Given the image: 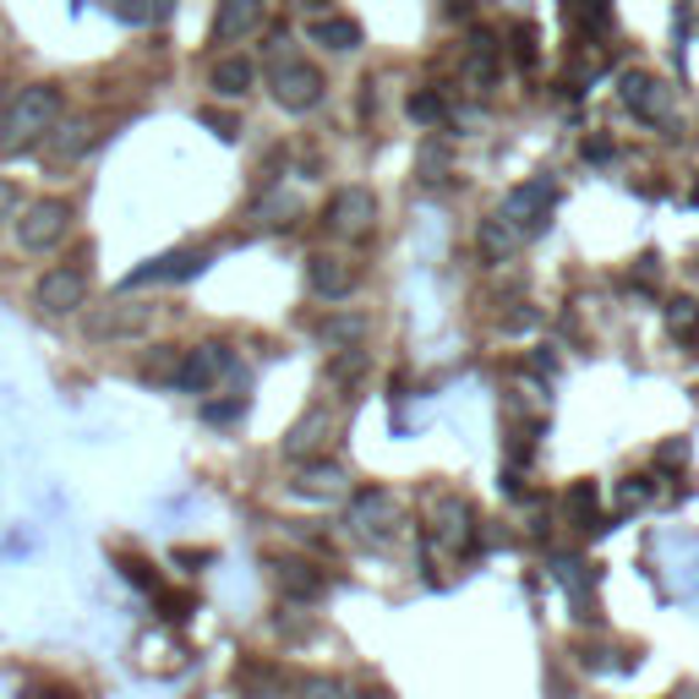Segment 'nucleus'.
Wrapping results in <instances>:
<instances>
[{
	"label": "nucleus",
	"mask_w": 699,
	"mask_h": 699,
	"mask_svg": "<svg viewBox=\"0 0 699 699\" xmlns=\"http://www.w3.org/2000/svg\"><path fill=\"white\" fill-rule=\"evenodd\" d=\"M372 219H378V197L367 187L333 191V202H328V213H322V224H328L333 236H367Z\"/></svg>",
	"instance_id": "obj_5"
},
{
	"label": "nucleus",
	"mask_w": 699,
	"mask_h": 699,
	"mask_svg": "<svg viewBox=\"0 0 699 699\" xmlns=\"http://www.w3.org/2000/svg\"><path fill=\"white\" fill-rule=\"evenodd\" d=\"M301 6H312V11H322V6H328V0H301Z\"/></svg>",
	"instance_id": "obj_29"
},
{
	"label": "nucleus",
	"mask_w": 699,
	"mask_h": 699,
	"mask_svg": "<svg viewBox=\"0 0 699 699\" xmlns=\"http://www.w3.org/2000/svg\"><path fill=\"white\" fill-rule=\"evenodd\" d=\"M153 322V307H137V301H116V307H104V312H93L88 318V339H99V344H110V339H137L142 328Z\"/></svg>",
	"instance_id": "obj_9"
},
{
	"label": "nucleus",
	"mask_w": 699,
	"mask_h": 699,
	"mask_svg": "<svg viewBox=\"0 0 699 699\" xmlns=\"http://www.w3.org/2000/svg\"><path fill=\"white\" fill-rule=\"evenodd\" d=\"M116 11H121V22H131V28H142V22H153V0H121Z\"/></svg>",
	"instance_id": "obj_25"
},
{
	"label": "nucleus",
	"mask_w": 699,
	"mask_h": 699,
	"mask_svg": "<svg viewBox=\"0 0 699 699\" xmlns=\"http://www.w3.org/2000/svg\"><path fill=\"white\" fill-rule=\"evenodd\" d=\"M262 22H268V0H219L208 33H213V44H241V39H252Z\"/></svg>",
	"instance_id": "obj_7"
},
{
	"label": "nucleus",
	"mask_w": 699,
	"mask_h": 699,
	"mask_svg": "<svg viewBox=\"0 0 699 699\" xmlns=\"http://www.w3.org/2000/svg\"><path fill=\"white\" fill-rule=\"evenodd\" d=\"M11 224H17V247H22V252L44 257L71 236V208H66L61 197H39V202H28Z\"/></svg>",
	"instance_id": "obj_2"
},
{
	"label": "nucleus",
	"mask_w": 699,
	"mask_h": 699,
	"mask_svg": "<svg viewBox=\"0 0 699 699\" xmlns=\"http://www.w3.org/2000/svg\"><path fill=\"white\" fill-rule=\"evenodd\" d=\"M202 268H208V252H164V257H153V262H142L137 273H127V279H121V296L142 290V284H159V279H191V273H202Z\"/></svg>",
	"instance_id": "obj_8"
},
{
	"label": "nucleus",
	"mask_w": 699,
	"mask_h": 699,
	"mask_svg": "<svg viewBox=\"0 0 699 699\" xmlns=\"http://www.w3.org/2000/svg\"><path fill=\"white\" fill-rule=\"evenodd\" d=\"M307 39L322 44V50H333V56H344V50H361V22H350V17H312Z\"/></svg>",
	"instance_id": "obj_12"
},
{
	"label": "nucleus",
	"mask_w": 699,
	"mask_h": 699,
	"mask_svg": "<svg viewBox=\"0 0 699 699\" xmlns=\"http://www.w3.org/2000/svg\"><path fill=\"white\" fill-rule=\"evenodd\" d=\"M410 116H416V121H438V116H443V104L421 93V99H410Z\"/></svg>",
	"instance_id": "obj_27"
},
{
	"label": "nucleus",
	"mask_w": 699,
	"mask_h": 699,
	"mask_svg": "<svg viewBox=\"0 0 699 699\" xmlns=\"http://www.w3.org/2000/svg\"><path fill=\"white\" fill-rule=\"evenodd\" d=\"M33 307L39 312H50V318H71L77 307H88V273L82 268H44V279L33 284Z\"/></svg>",
	"instance_id": "obj_4"
},
{
	"label": "nucleus",
	"mask_w": 699,
	"mask_h": 699,
	"mask_svg": "<svg viewBox=\"0 0 699 699\" xmlns=\"http://www.w3.org/2000/svg\"><path fill=\"white\" fill-rule=\"evenodd\" d=\"M344 465H333V459H307V470H301V481H296V492L301 498H333V492H344Z\"/></svg>",
	"instance_id": "obj_18"
},
{
	"label": "nucleus",
	"mask_w": 699,
	"mask_h": 699,
	"mask_svg": "<svg viewBox=\"0 0 699 699\" xmlns=\"http://www.w3.org/2000/svg\"><path fill=\"white\" fill-rule=\"evenodd\" d=\"M623 104L635 110L639 121H661L667 116V88L661 82H650V77H623Z\"/></svg>",
	"instance_id": "obj_16"
},
{
	"label": "nucleus",
	"mask_w": 699,
	"mask_h": 699,
	"mask_svg": "<svg viewBox=\"0 0 699 699\" xmlns=\"http://www.w3.org/2000/svg\"><path fill=\"white\" fill-rule=\"evenodd\" d=\"M22 213V191H17V181H0V224H11Z\"/></svg>",
	"instance_id": "obj_24"
},
{
	"label": "nucleus",
	"mask_w": 699,
	"mask_h": 699,
	"mask_svg": "<svg viewBox=\"0 0 699 699\" xmlns=\"http://www.w3.org/2000/svg\"><path fill=\"white\" fill-rule=\"evenodd\" d=\"M279 579H284V590H290V596H322V579L312 569H301V563H284Z\"/></svg>",
	"instance_id": "obj_21"
},
{
	"label": "nucleus",
	"mask_w": 699,
	"mask_h": 699,
	"mask_svg": "<svg viewBox=\"0 0 699 699\" xmlns=\"http://www.w3.org/2000/svg\"><path fill=\"white\" fill-rule=\"evenodd\" d=\"M88 131H93L88 121H56V127L44 131V148H50V159H61V164L82 159V153H88V142H93Z\"/></svg>",
	"instance_id": "obj_17"
},
{
	"label": "nucleus",
	"mask_w": 699,
	"mask_h": 699,
	"mask_svg": "<svg viewBox=\"0 0 699 699\" xmlns=\"http://www.w3.org/2000/svg\"><path fill=\"white\" fill-rule=\"evenodd\" d=\"M268 93H273V104L279 110H290V116H307V110H318L322 104V71L307 61H279L268 71Z\"/></svg>",
	"instance_id": "obj_3"
},
{
	"label": "nucleus",
	"mask_w": 699,
	"mask_h": 699,
	"mask_svg": "<svg viewBox=\"0 0 699 699\" xmlns=\"http://www.w3.org/2000/svg\"><path fill=\"white\" fill-rule=\"evenodd\" d=\"M230 367V356L219 350V344H197V350H187L181 361H176V372H170V388L176 393H208L213 382H219V372Z\"/></svg>",
	"instance_id": "obj_6"
},
{
	"label": "nucleus",
	"mask_w": 699,
	"mask_h": 699,
	"mask_svg": "<svg viewBox=\"0 0 699 699\" xmlns=\"http://www.w3.org/2000/svg\"><path fill=\"white\" fill-rule=\"evenodd\" d=\"M328 427H333L328 410H307V416L296 421V432L284 438V453H290V459H318L322 443H328Z\"/></svg>",
	"instance_id": "obj_14"
},
{
	"label": "nucleus",
	"mask_w": 699,
	"mask_h": 699,
	"mask_svg": "<svg viewBox=\"0 0 699 699\" xmlns=\"http://www.w3.org/2000/svg\"><path fill=\"white\" fill-rule=\"evenodd\" d=\"M61 110L66 99L56 82H28L0 116V153H22V148L44 142V131L61 121Z\"/></svg>",
	"instance_id": "obj_1"
},
{
	"label": "nucleus",
	"mask_w": 699,
	"mask_h": 699,
	"mask_svg": "<svg viewBox=\"0 0 699 699\" xmlns=\"http://www.w3.org/2000/svg\"><path fill=\"white\" fill-rule=\"evenodd\" d=\"M361 339H367V318H344V312H339V318L322 322V344H328V350H350V344H361Z\"/></svg>",
	"instance_id": "obj_19"
},
{
	"label": "nucleus",
	"mask_w": 699,
	"mask_h": 699,
	"mask_svg": "<svg viewBox=\"0 0 699 699\" xmlns=\"http://www.w3.org/2000/svg\"><path fill=\"white\" fill-rule=\"evenodd\" d=\"M241 410H247L241 399H219V405H202V421H208V427H236Z\"/></svg>",
	"instance_id": "obj_22"
},
{
	"label": "nucleus",
	"mask_w": 699,
	"mask_h": 699,
	"mask_svg": "<svg viewBox=\"0 0 699 699\" xmlns=\"http://www.w3.org/2000/svg\"><path fill=\"white\" fill-rule=\"evenodd\" d=\"M202 127L213 131L219 142H236V137H241V121H236V116H224V110H202Z\"/></svg>",
	"instance_id": "obj_23"
},
{
	"label": "nucleus",
	"mask_w": 699,
	"mask_h": 699,
	"mask_svg": "<svg viewBox=\"0 0 699 699\" xmlns=\"http://www.w3.org/2000/svg\"><path fill=\"white\" fill-rule=\"evenodd\" d=\"M208 82H213V93L219 99H247L257 82V66L241 61V56H219L213 61V71H208Z\"/></svg>",
	"instance_id": "obj_13"
},
{
	"label": "nucleus",
	"mask_w": 699,
	"mask_h": 699,
	"mask_svg": "<svg viewBox=\"0 0 699 699\" xmlns=\"http://www.w3.org/2000/svg\"><path fill=\"white\" fill-rule=\"evenodd\" d=\"M476 247H481V257L503 262V257L513 252V230L503 224V219H481V230H476Z\"/></svg>",
	"instance_id": "obj_20"
},
{
	"label": "nucleus",
	"mask_w": 699,
	"mask_h": 699,
	"mask_svg": "<svg viewBox=\"0 0 699 699\" xmlns=\"http://www.w3.org/2000/svg\"><path fill=\"white\" fill-rule=\"evenodd\" d=\"M547 208H552V187H547V181H530V187L509 191V213H503V219H513L519 230H541V224H547Z\"/></svg>",
	"instance_id": "obj_11"
},
{
	"label": "nucleus",
	"mask_w": 699,
	"mask_h": 699,
	"mask_svg": "<svg viewBox=\"0 0 699 699\" xmlns=\"http://www.w3.org/2000/svg\"><path fill=\"white\" fill-rule=\"evenodd\" d=\"M307 290H312L318 301H344V296L356 290V273H350L344 257L318 252V257H307Z\"/></svg>",
	"instance_id": "obj_10"
},
{
	"label": "nucleus",
	"mask_w": 699,
	"mask_h": 699,
	"mask_svg": "<svg viewBox=\"0 0 699 699\" xmlns=\"http://www.w3.org/2000/svg\"><path fill=\"white\" fill-rule=\"evenodd\" d=\"M667 318H672V328H683V333H695V328H699L695 301H672V312H667Z\"/></svg>",
	"instance_id": "obj_26"
},
{
	"label": "nucleus",
	"mask_w": 699,
	"mask_h": 699,
	"mask_svg": "<svg viewBox=\"0 0 699 699\" xmlns=\"http://www.w3.org/2000/svg\"><path fill=\"white\" fill-rule=\"evenodd\" d=\"M176 6H181V0H153V22H164V17H176Z\"/></svg>",
	"instance_id": "obj_28"
},
{
	"label": "nucleus",
	"mask_w": 699,
	"mask_h": 699,
	"mask_svg": "<svg viewBox=\"0 0 699 699\" xmlns=\"http://www.w3.org/2000/svg\"><path fill=\"white\" fill-rule=\"evenodd\" d=\"M350 525H356L361 536H378L382 525H393V492H378V487L356 492V503H350Z\"/></svg>",
	"instance_id": "obj_15"
}]
</instances>
